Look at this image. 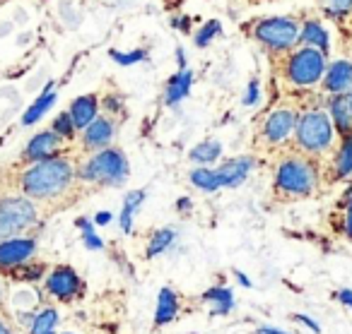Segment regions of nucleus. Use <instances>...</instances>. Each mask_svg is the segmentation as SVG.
Listing matches in <instances>:
<instances>
[{"label":"nucleus","mask_w":352,"mask_h":334,"mask_svg":"<svg viewBox=\"0 0 352 334\" xmlns=\"http://www.w3.org/2000/svg\"><path fill=\"white\" fill-rule=\"evenodd\" d=\"M75 169L63 156L34 161L22 176V190L32 200H54L73 185Z\"/></svg>","instance_id":"obj_1"},{"label":"nucleus","mask_w":352,"mask_h":334,"mask_svg":"<svg viewBox=\"0 0 352 334\" xmlns=\"http://www.w3.org/2000/svg\"><path fill=\"white\" fill-rule=\"evenodd\" d=\"M273 185L280 198H309L318 185V169L309 154H287L275 166Z\"/></svg>","instance_id":"obj_2"},{"label":"nucleus","mask_w":352,"mask_h":334,"mask_svg":"<svg viewBox=\"0 0 352 334\" xmlns=\"http://www.w3.org/2000/svg\"><path fill=\"white\" fill-rule=\"evenodd\" d=\"M78 176L85 183L94 185H107V188H118L128 180L131 176V164H128L126 154L116 147H104V150L94 152L82 166H80Z\"/></svg>","instance_id":"obj_3"},{"label":"nucleus","mask_w":352,"mask_h":334,"mask_svg":"<svg viewBox=\"0 0 352 334\" xmlns=\"http://www.w3.org/2000/svg\"><path fill=\"white\" fill-rule=\"evenodd\" d=\"M294 142H297L299 152L309 156L323 154L333 147L336 140V128L331 123V116L323 108H309L297 118V128H294Z\"/></svg>","instance_id":"obj_4"},{"label":"nucleus","mask_w":352,"mask_h":334,"mask_svg":"<svg viewBox=\"0 0 352 334\" xmlns=\"http://www.w3.org/2000/svg\"><path fill=\"white\" fill-rule=\"evenodd\" d=\"M328 68V56L311 46H294L285 58V80L294 87H314L323 80Z\"/></svg>","instance_id":"obj_5"},{"label":"nucleus","mask_w":352,"mask_h":334,"mask_svg":"<svg viewBox=\"0 0 352 334\" xmlns=\"http://www.w3.org/2000/svg\"><path fill=\"white\" fill-rule=\"evenodd\" d=\"M251 36L270 53H289L299 44V22L294 17H263L251 25Z\"/></svg>","instance_id":"obj_6"},{"label":"nucleus","mask_w":352,"mask_h":334,"mask_svg":"<svg viewBox=\"0 0 352 334\" xmlns=\"http://www.w3.org/2000/svg\"><path fill=\"white\" fill-rule=\"evenodd\" d=\"M36 224V207L30 198H0V241L15 238Z\"/></svg>","instance_id":"obj_7"},{"label":"nucleus","mask_w":352,"mask_h":334,"mask_svg":"<svg viewBox=\"0 0 352 334\" xmlns=\"http://www.w3.org/2000/svg\"><path fill=\"white\" fill-rule=\"evenodd\" d=\"M297 111L294 108H275L265 116L263 126H261V142L268 147H283L289 142L297 128Z\"/></svg>","instance_id":"obj_8"},{"label":"nucleus","mask_w":352,"mask_h":334,"mask_svg":"<svg viewBox=\"0 0 352 334\" xmlns=\"http://www.w3.org/2000/svg\"><path fill=\"white\" fill-rule=\"evenodd\" d=\"M82 279L78 276V272L73 270V267H56L54 272L49 274V279H46V291H49L54 298L58 300H73L75 296L82 294Z\"/></svg>","instance_id":"obj_9"},{"label":"nucleus","mask_w":352,"mask_h":334,"mask_svg":"<svg viewBox=\"0 0 352 334\" xmlns=\"http://www.w3.org/2000/svg\"><path fill=\"white\" fill-rule=\"evenodd\" d=\"M256 166H258V161L254 156H232V159H225L215 169L217 183H220V188H239Z\"/></svg>","instance_id":"obj_10"},{"label":"nucleus","mask_w":352,"mask_h":334,"mask_svg":"<svg viewBox=\"0 0 352 334\" xmlns=\"http://www.w3.org/2000/svg\"><path fill=\"white\" fill-rule=\"evenodd\" d=\"M34 252L36 241L32 238H6V241H0V270H12L30 260Z\"/></svg>","instance_id":"obj_11"},{"label":"nucleus","mask_w":352,"mask_h":334,"mask_svg":"<svg viewBox=\"0 0 352 334\" xmlns=\"http://www.w3.org/2000/svg\"><path fill=\"white\" fill-rule=\"evenodd\" d=\"M82 132H85V135H82V147H85V150L99 152V150H104V147L111 145L113 132H116V126H113L111 118L97 116Z\"/></svg>","instance_id":"obj_12"},{"label":"nucleus","mask_w":352,"mask_h":334,"mask_svg":"<svg viewBox=\"0 0 352 334\" xmlns=\"http://www.w3.org/2000/svg\"><path fill=\"white\" fill-rule=\"evenodd\" d=\"M323 89L331 94H347L352 89V60H336L323 73Z\"/></svg>","instance_id":"obj_13"},{"label":"nucleus","mask_w":352,"mask_h":334,"mask_svg":"<svg viewBox=\"0 0 352 334\" xmlns=\"http://www.w3.org/2000/svg\"><path fill=\"white\" fill-rule=\"evenodd\" d=\"M58 150H60V137L56 135L54 130H44L32 137L30 145L25 147V159L34 164V161H44V159L56 156Z\"/></svg>","instance_id":"obj_14"},{"label":"nucleus","mask_w":352,"mask_h":334,"mask_svg":"<svg viewBox=\"0 0 352 334\" xmlns=\"http://www.w3.org/2000/svg\"><path fill=\"white\" fill-rule=\"evenodd\" d=\"M328 116H331L333 128L340 137L352 132V108L347 94H333L328 102Z\"/></svg>","instance_id":"obj_15"},{"label":"nucleus","mask_w":352,"mask_h":334,"mask_svg":"<svg viewBox=\"0 0 352 334\" xmlns=\"http://www.w3.org/2000/svg\"><path fill=\"white\" fill-rule=\"evenodd\" d=\"M70 118H73L75 128L78 130H85L94 118L99 116V99L97 94H85V97H78L68 108Z\"/></svg>","instance_id":"obj_16"},{"label":"nucleus","mask_w":352,"mask_h":334,"mask_svg":"<svg viewBox=\"0 0 352 334\" xmlns=\"http://www.w3.org/2000/svg\"><path fill=\"white\" fill-rule=\"evenodd\" d=\"M191 84H193V73L188 68H184L176 75H171V77L166 80V87H164V104L166 106H176V104H182L184 99L191 94Z\"/></svg>","instance_id":"obj_17"},{"label":"nucleus","mask_w":352,"mask_h":334,"mask_svg":"<svg viewBox=\"0 0 352 334\" xmlns=\"http://www.w3.org/2000/svg\"><path fill=\"white\" fill-rule=\"evenodd\" d=\"M299 44L323 51L326 56H328V49H331L328 32L323 29V25L318 20H307L304 25H299Z\"/></svg>","instance_id":"obj_18"},{"label":"nucleus","mask_w":352,"mask_h":334,"mask_svg":"<svg viewBox=\"0 0 352 334\" xmlns=\"http://www.w3.org/2000/svg\"><path fill=\"white\" fill-rule=\"evenodd\" d=\"M176 315H179V298H176V294L169 289V286H164V289L157 294L155 324H157V327H162V324H169Z\"/></svg>","instance_id":"obj_19"},{"label":"nucleus","mask_w":352,"mask_h":334,"mask_svg":"<svg viewBox=\"0 0 352 334\" xmlns=\"http://www.w3.org/2000/svg\"><path fill=\"white\" fill-rule=\"evenodd\" d=\"M56 104V92H54V82L46 84L44 92L36 97V102L32 104L30 108L25 111V116H22V126H34L36 121H41V118L46 116V111H49L51 106Z\"/></svg>","instance_id":"obj_20"},{"label":"nucleus","mask_w":352,"mask_h":334,"mask_svg":"<svg viewBox=\"0 0 352 334\" xmlns=\"http://www.w3.org/2000/svg\"><path fill=\"white\" fill-rule=\"evenodd\" d=\"M352 176V132L340 137V147L333 159V178H347Z\"/></svg>","instance_id":"obj_21"},{"label":"nucleus","mask_w":352,"mask_h":334,"mask_svg":"<svg viewBox=\"0 0 352 334\" xmlns=\"http://www.w3.org/2000/svg\"><path fill=\"white\" fill-rule=\"evenodd\" d=\"M203 300L212 303V315H227L234 310V294L227 286H212L203 294Z\"/></svg>","instance_id":"obj_22"},{"label":"nucleus","mask_w":352,"mask_h":334,"mask_svg":"<svg viewBox=\"0 0 352 334\" xmlns=\"http://www.w3.org/2000/svg\"><path fill=\"white\" fill-rule=\"evenodd\" d=\"M147 193L145 190H131V193L123 198V209H121V231L123 233H133V219L135 212L142 202H145Z\"/></svg>","instance_id":"obj_23"},{"label":"nucleus","mask_w":352,"mask_h":334,"mask_svg":"<svg viewBox=\"0 0 352 334\" xmlns=\"http://www.w3.org/2000/svg\"><path fill=\"white\" fill-rule=\"evenodd\" d=\"M220 156H222L220 140H203L201 145H196L191 150V161H196V164H201V166L215 164Z\"/></svg>","instance_id":"obj_24"},{"label":"nucleus","mask_w":352,"mask_h":334,"mask_svg":"<svg viewBox=\"0 0 352 334\" xmlns=\"http://www.w3.org/2000/svg\"><path fill=\"white\" fill-rule=\"evenodd\" d=\"M174 241H176V231L171 226L157 228V231L150 236V243H147V252H145V255L152 260V257H157V255H162L164 250H169V246Z\"/></svg>","instance_id":"obj_25"},{"label":"nucleus","mask_w":352,"mask_h":334,"mask_svg":"<svg viewBox=\"0 0 352 334\" xmlns=\"http://www.w3.org/2000/svg\"><path fill=\"white\" fill-rule=\"evenodd\" d=\"M191 183H193V188H198L201 193H208V195L220 190L215 169H208V166H198V169L191 171Z\"/></svg>","instance_id":"obj_26"},{"label":"nucleus","mask_w":352,"mask_h":334,"mask_svg":"<svg viewBox=\"0 0 352 334\" xmlns=\"http://www.w3.org/2000/svg\"><path fill=\"white\" fill-rule=\"evenodd\" d=\"M56 324H58V310L44 308L41 313L34 315V320H32L30 334H54Z\"/></svg>","instance_id":"obj_27"},{"label":"nucleus","mask_w":352,"mask_h":334,"mask_svg":"<svg viewBox=\"0 0 352 334\" xmlns=\"http://www.w3.org/2000/svg\"><path fill=\"white\" fill-rule=\"evenodd\" d=\"M75 226L82 228V243H85V248H87V250H102L104 241L97 236V231H94V226H92V222H89V219L80 217L78 222H75Z\"/></svg>","instance_id":"obj_28"},{"label":"nucleus","mask_w":352,"mask_h":334,"mask_svg":"<svg viewBox=\"0 0 352 334\" xmlns=\"http://www.w3.org/2000/svg\"><path fill=\"white\" fill-rule=\"evenodd\" d=\"M220 34H222L220 20H208L206 25L196 32V46H198V49H208V46L212 44V39H215V36H220Z\"/></svg>","instance_id":"obj_29"},{"label":"nucleus","mask_w":352,"mask_h":334,"mask_svg":"<svg viewBox=\"0 0 352 334\" xmlns=\"http://www.w3.org/2000/svg\"><path fill=\"white\" fill-rule=\"evenodd\" d=\"M321 10L331 20H342V17L352 15V0H321Z\"/></svg>","instance_id":"obj_30"},{"label":"nucleus","mask_w":352,"mask_h":334,"mask_svg":"<svg viewBox=\"0 0 352 334\" xmlns=\"http://www.w3.org/2000/svg\"><path fill=\"white\" fill-rule=\"evenodd\" d=\"M51 130H54L56 135L60 137V140H73L75 132H78V128H75L70 113L63 111V113H58V116L54 118V126H51Z\"/></svg>","instance_id":"obj_31"},{"label":"nucleus","mask_w":352,"mask_h":334,"mask_svg":"<svg viewBox=\"0 0 352 334\" xmlns=\"http://www.w3.org/2000/svg\"><path fill=\"white\" fill-rule=\"evenodd\" d=\"M109 56H111L113 60H116L118 65H135L140 63V60L147 58V51L142 49H135V51H128V53H121V51H109Z\"/></svg>","instance_id":"obj_32"},{"label":"nucleus","mask_w":352,"mask_h":334,"mask_svg":"<svg viewBox=\"0 0 352 334\" xmlns=\"http://www.w3.org/2000/svg\"><path fill=\"white\" fill-rule=\"evenodd\" d=\"M12 270H17V272H12V276H15V279H27V281H34V279H39V276L44 274V267H41V265L25 267V262H22V265H17V267H12Z\"/></svg>","instance_id":"obj_33"},{"label":"nucleus","mask_w":352,"mask_h":334,"mask_svg":"<svg viewBox=\"0 0 352 334\" xmlns=\"http://www.w3.org/2000/svg\"><path fill=\"white\" fill-rule=\"evenodd\" d=\"M258 97H261V84H258V80H251L249 87H246L244 106H254V104H258Z\"/></svg>","instance_id":"obj_34"},{"label":"nucleus","mask_w":352,"mask_h":334,"mask_svg":"<svg viewBox=\"0 0 352 334\" xmlns=\"http://www.w3.org/2000/svg\"><path fill=\"white\" fill-rule=\"evenodd\" d=\"M104 108H107L109 113H123V97H107L104 99Z\"/></svg>","instance_id":"obj_35"},{"label":"nucleus","mask_w":352,"mask_h":334,"mask_svg":"<svg viewBox=\"0 0 352 334\" xmlns=\"http://www.w3.org/2000/svg\"><path fill=\"white\" fill-rule=\"evenodd\" d=\"M294 320H297V322H302V324H307V329H311V332L321 334V327H318V322L314 318H309V315H294Z\"/></svg>","instance_id":"obj_36"},{"label":"nucleus","mask_w":352,"mask_h":334,"mask_svg":"<svg viewBox=\"0 0 352 334\" xmlns=\"http://www.w3.org/2000/svg\"><path fill=\"white\" fill-rule=\"evenodd\" d=\"M338 300L347 308H352V289H340L338 291Z\"/></svg>","instance_id":"obj_37"},{"label":"nucleus","mask_w":352,"mask_h":334,"mask_svg":"<svg viewBox=\"0 0 352 334\" xmlns=\"http://www.w3.org/2000/svg\"><path fill=\"white\" fill-rule=\"evenodd\" d=\"M345 233L352 238V200H350V204H347V209H345Z\"/></svg>","instance_id":"obj_38"},{"label":"nucleus","mask_w":352,"mask_h":334,"mask_svg":"<svg viewBox=\"0 0 352 334\" xmlns=\"http://www.w3.org/2000/svg\"><path fill=\"white\" fill-rule=\"evenodd\" d=\"M171 25H174L176 29L188 32V27H191V22H188V17H174V22H171Z\"/></svg>","instance_id":"obj_39"},{"label":"nucleus","mask_w":352,"mask_h":334,"mask_svg":"<svg viewBox=\"0 0 352 334\" xmlns=\"http://www.w3.org/2000/svg\"><path fill=\"white\" fill-rule=\"evenodd\" d=\"M109 222H111V212H99L97 217H94V224H97V226H107Z\"/></svg>","instance_id":"obj_40"},{"label":"nucleus","mask_w":352,"mask_h":334,"mask_svg":"<svg viewBox=\"0 0 352 334\" xmlns=\"http://www.w3.org/2000/svg\"><path fill=\"white\" fill-rule=\"evenodd\" d=\"M234 276H236V281H239L244 289H251V279L244 274V272H239V270H234Z\"/></svg>","instance_id":"obj_41"},{"label":"nucleus","mask_w":352,"mask_h":334,"mask_svg":"<svg viewBox=\"0 0 352 334\" xmlns=\"http://www.w3.org/2000/svg\"><path fill=\"white\" fill-rule=\"evenodd\" d=\"M176 207H179V212H191V207H193V202L188 198H182L179 202H176Z\"/></svg>","instance_id":"obj_42"},{"label":"nucleus","mask_w":352,"mask_h":334,"mask_svg":"<svg viewBox=\"0 0 352 334\" xmlns=\"http://www.w3.org/2000/svg\"><path fill=\"white\" fill-rule=\"evenodd\" d=\"M256 334H287L283 332V329H275V327H258V332Z\"/></svg>","instance_id":"obj_43"},{"label":"nucleus","mask_w":352,"mask_h":334,"mask_svg":"<svg viewBox=\"0 0 352 334\" xmlns=\"http://www.w3.org/2000/svg\"><path fill=\"white\" fill-rule=\"evenodd\" d=\"M0 334H12V332H10V327H8V324L3 322V320H0Z\"/></svg>","instance_id":"obj_44"},{"label":"nucleus","mask_w":352,"mask_h":334,"mask_svg":"<svg viewBox=\"0 0 352 334\" xmlns=\"http://www.w3.org/2000/svg\"><path fill=\"white\" fill-rule=\"evenodd\" d=\"M12 29V25H0V36H6Z\"/></svg>","instance_id":"obj_45"},{"label":"nucleus","mask_w":352,"mask_h":334,"mask_svg":"<svg viewBox=\"0 0 352 334\" xmlns=\"http://www.w3.org/2000/svg\"><path fill=\"white\" fill-rule=\"evenodd\" d=\"M347 99H350V108H352V89L347 92Z\"/></svg>","instance_id":"obj_46"},{"label":"nucleus","mask_w":352,"mask_h":334,"mask_svg":"<svg viewBox=\"0 0 352 334\" xmlns=\"http://www.w3.org/2000/svg\"><path fill=\"white\" fill-rule=\"evenodd\" d=\"M0 298H3V286H0Z\"/></svg>","instance_id":"obj_47"},{"label":"nucleus","mask_w":352,"mask_h":334,"mask_svg":"<svg viewBox=\"0 0 352 334\" xmlns=\"http://www.w3.org/2000/svg\"><path fill=\"white\" fill-rule=\"evenodd\" d=\"M63 334H73V332H63Z\"/></svg>","instance_id":"obj_48"}]
</instances>
